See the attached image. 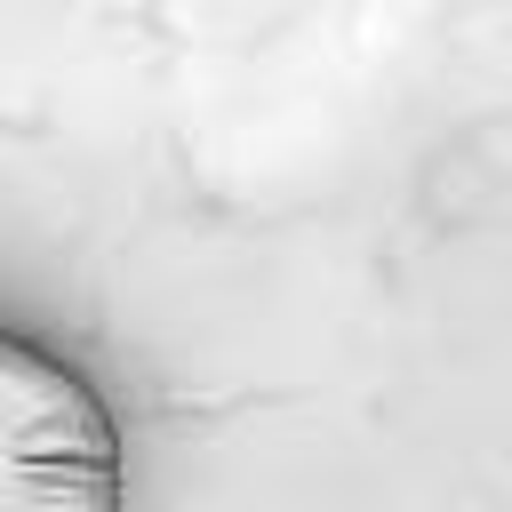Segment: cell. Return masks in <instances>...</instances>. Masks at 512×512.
Wrapping results in <instances>:
<instances>
[{"instance_id": "cell-1", "label": "cell", "mask_w": 512, "mask_h": 512, "mask_svg": "<svg viewBox=\"0 0 512 512\" xmlns=\"http://www.w3.org/2000/svg\"><path fill=\"white\" fill-rule=\"evenodd\" d=\"M0 512H128L112 400L16 320H0Z\"/></svg>"}]
</instances>
